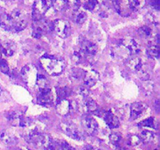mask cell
Here are the masks:
<instances>
[{"label": "cell", "mask_w": 160, "mask_h": 150, "mask_svg": "<svg viewBox=\"0 0 160 150\" xmlns=\"http://www.w3.org/2000/svg\"><path fill=\"white\" fill-rule=\"evenodd\" d=\"M25 140L29 143L33 144L38 148H46L51 146L52 138L47 134L39 131L37 128H30L23 134Z\"/></svg>", "instance_id": "7a4b0ae2"}, {"label": "cell", "mask_w": 160, "mask_h": 150, "mask_svg": "<svg viewBox=\"0 0 160 150\" xmlns=\"http://www.w3.org/2000/svg\"><path fill=\"white\" fill-rule=\"evenodd\" d=\"M88 91L86 88L81 87L79 90V94L81 95H83L84 97H86L88 95Z\"/></svg>", "instance_id": "7bdbcfd3"}, {"label": "cell", "mask_w": 160, "mask_h": 150, "mask_svg": "<svg viewBox=\"0 0 160 150\" xmlns=\"http://www.w3.org/2000/svg\"><path fill=\"white\" fill-rule=\"evenodd\" d=\"M49 27L48 22L42 18L40 20H35L34 23V26H33V36L34 38H39L48 32V31L49 30Z\"/></svg>", "instance_id": "9c48e42d"}, {"label": "cell", "mask_w": 160, "mask_h": 150, "mask_svg": "<svg viewBox=\"0 0 160 150\" xmlns=\"http://www.w3.org/2000/svg\"><path fill=\"white\" fill-rule=\"evenodd\" d=\"M84 7L92 12H96L98 9V0H87L84 2Z\"/></svg>", "instance_id": "83f0119b"}, {"label": "cell", "mask_w": 160, "mask_h": 150, "mask_svg": "<svg viewBox=\"0 0 160 150\" xmlns=\"http://www.w3.org/2000/svg\"><path fill=\"white\" fill-rule=\"evenodd\" d=\"M21 75L23 81L28 86L33 87L36 84V80L38 77L37 69L32 64H28L22 68Z\"/></svg>", "instance_id": "52a82bcc"}, {"label": "cell", "mask_w": 160, "mask_h": 150, "mask_svg": "<svg viewBox=\"0 0 160 150\" xmlns=\"http://www.w3.org/2000/svg\"><path fill=\"white\" fill-rule=\"evenodd\" d=\"M140 138L143 142H147V143H151V142H153L156 140V134L152 132V131L145 130V131L141 133Z\"/></svg>", "instance_id": "484cf974"}, {"label": "cell", "mask_w": 160, "mask_h": 150, "mask_svg": "<svg viewBox=\"0 0 160 150\" xmlns=\"http://www.w3.org/2000/svg\"><path fill=\"white\" fill-rule=\"evenodd\" d=\"M120 45L123 49H126V51L131 55H137L141 51L140 45L132 38H123L120 42Z\"/></svg>", "instance_id": "ba28073f"}, {"label": "cell", "mask_w": 160, "mask_h": 150, "mask_svg": "<svg viewBox=\"0 0 160 150\" xmlns=\"http://www.w3.org/2000/svg\"><path fill=\"white\" fill-rule=\"evenodd\" d=\"M112 5L115 8L116 11L122 16L129 15V6H126L123 3V0H112Z\"/></svg>", "instance_id": "44dd1931"}, {"label": "cell", "mask_w": 160, "mask_h": 150, "mask_svg": "<svg viewBox=\"0 0 160 150\" xmlns=\"http://www.w3.org/2000/svg\"><path fill=\"white\" fill-rule=\"evenodd\" d=\"M38 102L41 105H49L53 101V94L51 89L48 88L46 90L41 91L39 95H38Z\"/></svg>", "instance_id": "5bb4252c"}, {"label": "cell", "mask_w": 160, "mask_h": 150, "mask_svg": "<svg viewBox=\"0 0 160 150\" xmlns=\"http://www.w3.org/2000/svg\"><path fill=\"white\" fill-rule=\"evenodd\" d=\"M147 109V105L144 102H135L131 105V117L133 120L138 119L142 117Z\"/></svg>", "instance_id": "7c38bea8"}, {"label": "cell", "mask_w": 160, "mask_h": 150, "mask_svg": "<svg viewBox=\"0 0 160 150\" xmlns=\"http://www.w3.org/2000/svg\"><path fill=\"white\" fill-rule=\"evenodd\" d=\"M9 15H10L11 18H12V23H17V22L20 21V20H24V17H23V12L20 10V9H14L13 11H12V12H11Z\"/></svg>", "instance_id": "f546056e"}, {"label": "cell", "mask_w": 160, "mask_h": 150, "mask_svg": "<svg viewBox=\"0 0 160 150\" xmlns=\"http://www.w3.org/2000/svg\"><path fill=\"white\" fill-rule=\"evenodd\" d=\"M139 125L142 127H149V128H156V120L152 117H150V118L146 119L145 120H142V122L139 123Z\"/></svg>", "instance_id": "d590c367"}, {"label": "cell", "mask_w": 160, "mask_h": 150, "mask_svg": "<svg viewBox=\"0 0 160 150\" xmlns=\"http://www.w3.org/2000/svg\"><path fill=\"white\" fill-rule=\"evenodd\" d=\"M60 129L62 132L67 136H69L71 138L74 139V140L81 141L84 138V134L83 133L80 131L79 128L76 126L73 123L69 121L62 122L59 124Z\"/></svg>", "instance_id": "277c9868"}, {"label": "cell", "mask_w": 160, "mask_h": 150, "mask_svg": "<svg viewBox=\"0 0 160 150\" xmlns=\"http://www.w3.org/2000/svg\"><path fill=\"white\" fill-rule=\"evenodd\" d=\"M12 24H13V23H12V18H11L9 14L4 12V13L0 15V26L3 29L7 31H12Z\"/></svg>", "instance_id": "d6986e66"}, {"label": "cell", "mask_w": 160, "mask_h": 150, "mask_svg": "<svg viewBox=\"0 0 160 150\" xmlns=\"http://www.w3.org/2000/svg\"><path fill=\"white\" fill-rule=\"evenodd\" d=\"M99 80V75H98V72L95 71V70H88V71L85 72L84 75V83L85 86L91 88L93 87L98 81Z\"/></svg>", "instance_id": "4fadbf2b"}, {"label": "cell", "mask_w": 160, "mask_h": 150, "mask_svg": "<svg viewBox=\"0 0 160 150\" xmlns=\"http://www.w3.org/2000/svg\"><path fill=\"white\" fill-rule=\"evenodd\" d=\"M84 150H100V149H98V148H96L94 146H92V145H88V146L85 147Z\"/></svg>", "instance_id": "ee69618b"}, {"label": "cell", "mask_w": 160, "mask_h": 150, "mask_svg": "<svg viewBox=\"0 0 160 150\" xmlns=\"http://www.w3.org/2000/svg\"><path fill=\"white\" fill-rule=\"evenodd\" d=\"M71 109V104L67 99H61L56 105V111L62 116L67 115Z\"/></svg>", "instance_id": "e0dca14e"}, {"label": "cell", "mask_w": 160, "mask_h": 150, "mask_svg": "<svg viewBox=\"0 0 160 150\" xmlns=\"http://www.w3.org/2000/svg\"><path fill=\"white\" fill-rule=\"evenodd\" d=\"M52 28L56 34L62 38L68 37L71 32V26L69 21L62 19L56 20L52 23Z\"/></svg>", "instance_id": "5b68a950"}, {"label": "cell", "mask_w": 160, "mask_h": 150, "mask_svg": "<svg viewBox=\"0 0 160 150\" xmlns=\"http://www.w3.org/2000/svg\"><path fill=\"white\" fill-rule=\"evenodd\" d=\"M84 109L90 112H96L98 110L97 103L92 98H87L84 102Z\"/></svg>", "instance_id": "d4e9b609"}, {"label": "cell", "mask_w": 160, "mask_h": 150, "mask_svg": "<svg viewBox=\"0 0 160 150\" xmlns=\"http://www.w3.org/2000/svg\"><path fill=\"white\" fill-rule=\"evenodd\" d=\"M0 70L6 74H8L9 73V65L4 59H0Z\"/></svg>", "instance_id": "ab89813d"}, {"label": "cell", "mask_w": 160, "mask_h": 150, "mask_svg": "<svg viewBox=\"0 0 160 150\" xmlns=\"http://www.w3.org/2000/svg\"><path fill=\"white\" fill-rule=\"evenodd\" d=\"M2 53L6 56H12L16 51V46L12 42H4L1 45Z\"/></svg>", "instance_id": "603a6c76"}, {"label": "cell", "mask_w": 160, "mask_h": 150, "mask_svg": "<svg viewBox=\"0 0 160 150\" xmlns=\"http://www.w3.org/2000/svg\"><path fill=\"white\" fill-rule=\"evenodd\" d=\"M56 92H57L58 97L61 100L66 99V98L70 95L71 91H70V89L68 87H60L58 88L57 90H56Z\"/></svg>", "instance_id": "4dcf8cb0"}, {"label": "cell", "mask_w": 160, "mask_h": 150, "mask_svg": "<svg viewBox=\"0 0 160 150\" xmlns=\"http://www.w3.org/2000/svg\"><path fill=\"white\" fill-rule=\"evenodd\" d=\"M84 73H85V72L83 70H81V69H76V70H74L73 71H72V77H73V78H74V79L78 80L81 79V78H84Z\"/></svg>", "instance_id": "f35d334b"}, {"label": "cell", "mask_w": 160, "mask_h": 150, "mask_svg": "<svg viewBox=\"0 0 160 150\" xmlns=\"http://www.w3.org/2000/svg\"><path fill=\"white\" fill-rule=\"evenodd\" d=\"M81 59H82V53L80 52H74L73 55V60L76 63H79L81 62Z\"/></svg>", "instance_id": "60d3db41"}, {"label": "cell", "mask_w": 160, "mask_h": 150, "mask_svg": "<svg viewBox=\"0 0 160 150\" xmlns=\"http://www.w3.org/2000/svg\"><path fill=\"white\" fill-rule=\"evenodd\" d=\"M52 6L56 11L62 10L67 6L64 0H52Z\"/></svg>", "instance_id": "d6a6232c"}, {"label": "cell", "mask_w": 160, "mask_h": 150, "mask_svg": "<svg viewBox=\"0 0 160 150\" xmlns=\"http://www.w3.org/2000/svg\"><path fill=\"white\" fill-rule=\"evenodd\" d=\"M36 85L38 87L39 91H44L49 88V83L48 79L44 75L38 74L37 80H36Z\"/></svg>", "instance_id": "cb8c5ba5"}, {"label": "cell", "mask_w": 160, "mask_h": 150, "mask_svg": "<svg viewBox=\"0 0 160 150\" xmlns=\"http://www.w3.org/2000/svg\"><path fill=\"white\" fill-rule=\"evenodd\" d=\"M98 52V47L93 42L88 40H84L81 43V52L87 57H93Z\"/></svg>", "instance_id": "8fae6325"}, {"label": "cell", "mask_w": 160, "mask_h": 150, "mask_svg": "<svg viewBox=\"0 0 160 150\" xmlns=\"http://www.w3.org/2000/svg\"><path fill=\"white\" fill-rule=\"evenodd\" d=\"M127 66L132 71L137 73L138 76L143 81H148L149 78V73L147 70L146 66L141 58L137 56L131 58L127 62Z\"/></svg>", "instance_id": "3957f363"}, {"label": "cell", "mask_w": 160, "mask_h": 150, "mask_svg": "<svg viewBox=\"0 0 160 150\" xmlns=\"http://www.w3.org/2000/svg\"><path fill=\"white\" fill-rule=\"evenodd\" d=\"M52 6V0H35L33 7L34 20H40Z\"/></svg>", "instance_id": "8992f818"}, {"label": "cell", "mask_w": 160, "mask_h": 150, "mask_svg": "<svg viewBox=\"0 0 160 150\" xmlns=\"http://www.w3.org/2000/svg\"><path fill=\"white\" fill-rule=\"evenodd\" d=\"M138 33L141 37L144 38H148L152 36V30L150 27L146 26V25L139 28Z\"/></svg>", "instance_id": "f1b7e54d"}, {"label": "cell", "mask_w": 160, "mask_h": 150, "mask_svg": "<svg viewBox=\"0 0 160 150\" xmlns=\"http://www.w3.org/2000/svg\"><path fill=\"white\" fill-rule=\"evenodd\" d=\"M27 25H28V22L25 20H20V21L17 22V23H14L12 25V31H14L15 32H20V31H23L26 28Z\"/></svg>", "instance_id": "1f68e13d"}, {"label": "cell", "mask_w": 160, "mask_h": 150, "mask_svg": "<svg viewBox=\"0 0 160 150\" xmlns=\"http://www.w3.org/2000/svg\"><path fill=\"white\" fill-rule=\"evenodd\" d=\"M0 139L6 145H12L17 142V138L12 132L9 131H3L0 134Z\"/></svg>", "instance_id": "ac0fdd59"}, {"label": "cell", "mask_w": 160, "mask_h": 150, "mask_svg": "<svg viewBox=\"0 0 160 150\" xmlns=\"http://www.w3.org/2000/svg\"><path fill=\"white\" fill-rule=\"evenodd\" d=\"M58 148L59 150H76L73 147L65 141H59L58 142Z\"/></svg>", "instance_id": "74e56055"}, {"label": "cell", "mask_w": 160, "mask_h": 150, "mask_svg": "<svg viewBox=\"0 0 160 150\" xmlns=\"http://www.w3.org/2000/svg\"><path fill=\"white\" fill-rule=\"evenodd\" d=\"M66 3V6L71 8L73 10L79 9L81 6V1L80 0H64Z\"/></svg>", "instance_id": "836d02e7"}, {"label": "cell", "mask_w": 160, "mask_h": 150, "mask_svg": "<svg viewBox=\"0 0 160 150\" xmlns=\"http://www.w3.org/2000/svg\"><path fill=\"white\" fill-rule=\"evenodd\" d=\"M141 142L142 140H141L140 137L135 135V134H132L128 138V145H131V146H138L140 145Z\"/></svg>", "instance_id": "e575fe53"}, {"label": "cell", "mask_w": 160, "mask_h": 150, "mask_svg": "<svg viewBox=\"0 0 160 150\" xmlns=\"http://www.w3.org/2000/svg\"><path fill=\"white\" fill-rule=\"evenodd\" d=\"M145 4V0H128V6L131 9L138 11L142 9Z\"/></svg>", "instance_id": "4316f807"}, {"label": "cell", "mask_w": 160, "mask_h": 150, "mask_svg": "<svg viewBox=\"0 0 160 150\" xmlns=\"http://www.w3.org/2000/svg\"><path fill=\"white\" fill-rule=\"evenodd\" d=\"M88 18V15L83 9H79L73 10L72 13V20L78 24H82L86 21Z\"/></svg>", "instance_id": "ffe728a7"}, {"label": "cell", "mask_w": 160, "mask_h": 150, "mask_svg": "<svg viewBox=\"0 0 160 150\" xmlns=\"http://www.w3.org/2000/svg\"><path fill=\"white\" fill-rule=\"evenodd\" d=\"M2 54V49H1V44H0V56H1Z\"/></svg>", "instance_id": "bcb514c9"}, {"label": "cell", "mask_w": 160, "mask_h": 150, "mask_svg": "<svg viewBox=\"0 0 160 150\" xmlns=\"http://www.w3.org/2000/svg\"><path fill=\"white\" fill-rule=\"evenodd\" d=\"M159 35H156V41L151 42L147 48V54L152 58H159Z\"/></svg>", "instance_id": "2e32d148"}, {"label": "cell", "mask_w": 160, "mask_h": 150, "mask_svg": "<svg viewBox=\"0 0 160 150\" xmlns=\"http://www.w3.org/2000/svg\"><path fill=\"white\" fill-rule=\"evenodd\" d=\"M81 125L84 131L88 135H94L98 130V123L92 117H86L81 120Z\"/></svg>", "instance_id": "30bf717a"}, {"label": "cell", "mask_w": 160, "mask_h": 150, "mask_svg": "<svg viewBox=\"0 0 160 150\" xmlns=\"http://www.w3.org/2000/svg\"><path fill=\"white\" fill-rule=\"evenodd\" d=\"M121 135L119 133H112L109 135V142L114 145H118L120 142V141H121Z\"/></svg>", "instance_id": "8d00e7d4"}, {"label": "cell", "mask_w": 160, "mask_h": 150, "mask_svg": "<svg viewBox=\"0 0 160 150\" xmlns=\"http://www.w3.org/2000/svg\"><path fill=\"white\" fill-rule=\"evenodd\" d=\"M44 150H53V148H52L51 146H50V147H48V148H45V149H44Z\"/></svg>", "instance_id": "f6af8a7d"}, {"label": "cell", "mask_w": 160, "mask_h": 150, "mask_svg": "<svg viewBox=\"0 0 160 150\" xmlns=\"http://www.w3.org/2000/svg\"><path fill=\"white\" fill-rule=\"evenodd\" d=\"M24 116L19 112H9L7 115V119L12 126H20L22 120Z\"/></svg>", "instance_id": "7402d4cb"}, {"label": "cell", "mask_w": 160, "mask_h": 150, "mask_svg": "<svg viewBox=\"0 0 160 150\" xmlns=\"http://www.w3.org/2000/svg\"><path fill=\"white\" fill-rule=\"evenodd\" d=\"M40 62L44 70L52 76L60 74L64 70L66 66L65 61L62 58L48 54L42 56Z\"/></svg>", "instance_id": "6da1fadb"}, {"label": "cell", "mask_w": 160, "mask_h": 150, "mask_svg": "<svg viewBox=\"0 0 160 150\" xmlns=\"http://www.w3.org/2000/svg\"><path fill=\"white\" fill-rule=\"evenodd\" d=\"M151 5L154 7V9H156V10H159V0H151Z\"/></svg>", "instance_id": "b9f144b4"}, {"label": "cell", "mask_w": 160, "mask_h": 150, "mask_svg": "<svg viewBox=\"0 0 160 150\" xmlns=\"http://www.w3.org/2000/svg\"><path fill=\"white\" fill-rule=\"evenodd\" d=\"M103 118H104V120L106 121V124L109 126V128L115 129V128H119V126H120V121H119L118 117L110 111L104 112Z\"/></svg>", "instance_id": "9a60e30c"}]
</instances>
